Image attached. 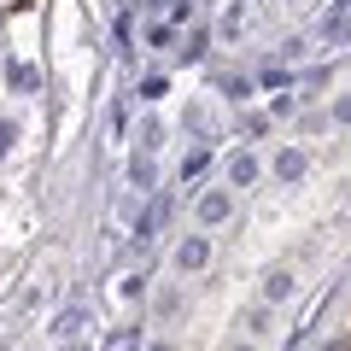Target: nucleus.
Listing matches in <instances>:
<instances>
[{
  "instance_id": "10",
  "label": "nucleus",
  "mask_w": 351,
  "mask_h": 351,
  "mask_svg": "<svg viewBox=\"0 0 351 351\" xmlns=\"http://www.w3.org/2000/svg\"><path fill=\"white\" fill-rule=\"evenodd\" d=\"M304 164H311L304 152H281V158H276V170H281V176L293 182V176H304Z\"/></svg>"
},
{
  "instance_id": "6",
  "label": "nucleus",
  "mask_w": 351,
  "mask_h": 351,
  "mask_svg": "<svg viewBox=\"0 0 351 351\" xmlns=\"http://www.w3.org/2000/svg\"><path fill=\"white\" fill-rule=\"evenodd\" d=\"M164 217H170V205H147V217H141V246H152V234H158V228H164Z\"/></svg>"
},
{
  "instance_id": "11",
  "label": "nucleus",
  "mask_w": 351,
  "mask_h": 351,
  "mask_svg": "<svg viewBox=\"0 0 351 351\" xmlns=\"http://www.w3.org/2000/svg\"><path fill=\"white\" fill-rule=\"evenodd\" d=\"M252 176H258V158H252V152H240V158H234V182H240V188H246Z\"/></svg>"
},
{
  "instance_id": "16",
  "label": "nucleus",
  "mask_w": 351,
  "mask_h": 351,
  "mask_svg": "<svg viewBox=\"0 0 351 351\" xmlns=\"http://www.w3.org/2000/svg\"><path fill=\"white\" fill-rule=\"evenodd\" d=\"M152 351H170V346H152Z\"/></svg>"
},
{
  "instance_id": "12",
  "label": "nucleus",
  "mask_w": 351,
  "mask_h": 351,
  "mask_svg": "<svg viewBox=\"0 0 351 351\" xmlns=\"http://www.w3.org/2000/svg\"><path fill=\"white\" fill-rule=\"evenodd\" d=\"M135 339H141V334H135V328H117V334H112V339H106V351H135Z\"/></svg>"
},
{
  "instance_id": "7",
  "label": "nucleus",
  "mask_w": 351,
  "mask_h": 351,
  "mask_svg": "<svg viewBox=\"0 0 351 351\" xmlns=\"http://www.w3.org/2000/svg\"><path fill=\"white\" fill-rule=\"evenodd\" d=\"M82 322H88V311H64L59 322H53V334H59V339H71V334H82Z\"/></svg>"
},
{
  "instance_id": "15",
  "label": "nucleus",
  "mask_w": 351,
  "mask_h": 351,
  "mask_svg": "<svg viewBox=\"0 0 351 351\" xmlns=\"http://www.w3.org/2000/svg\"><path fill=\"white\" fill-rule=\"evenodd\" d=\"M71 351H88V346H76V339H71Z\"/></svg>"
},
{
  "instance_id": "1",
  "label": "nucleus",
  "mask_w": 351,
  "mask_h": 351,
  "mask_svg": "<svg viewBox=\"0 0 351 351\" xmlns=\"http://www.w3.org/2000/svg\"><path fill=\"white\" fill-rule=\"evenodd\" d=\"M158 141H164L158 123H141L135 129V152H129V182H135V188H152V182H158V158H152Z\"/></svg>"
},
{
  "instance_id": "9",
  "label": "nucleus",
  "mask_w": 351,
  "mask_h": 351,
  "mask_svg": "<svg viewBox=\"0 0 351 351\" xmlns=\"http://www.w3.org/2000/svg\"><path fill=\"white\" fill-rule=\"evenodd\" d=\"M205 170H211V152H205V147H193V152H188V164H182V176L193 182V176H205Z\"/></svg>"
},
{
  "instance_id": "2",
  "label": "nucleus",
  "mask_w": 351,
  "mask_h": 351,
  "mask_svg": "<svg viewBox=\"0 0 351 351\" xmlns=\"http://www.w3.org/2000/svg\"><path fill=\"white\" fill-rule=\"evenodd\" d=\"M193 211H199L205 228H217V223H228V217H234V199H228L223 188H211V193H199V199H193Z\"/></svg>"
},
{
  "instance_id": "14",
  "label": "nucleus",
  "mask_w": 351,
  "mask_h": 351,
  "mask_svg": "<svg viewBox=\"0 0 351 351\" xmlns=\"http://www.w3.org/2000/svg\"><path fill=\"white\" fill-rule=\"evenodd\" d=\"M12 135H18V129H12V123H0V152L12 147Z\"/></svg>"
},
{
  "instance_id": "13",
  "label": "nucleus",
  "mask_w": 351,
  "mask_h": 351,
  "mask_svg": "<svg viewBox=\"0 0 351 351\" xmlns=\"http://www.w3.org/2000/svg\"><path fill=\"white\" fill-rule=\"evenodd\" d=\"M334 117H339V123H351V94H339V100H334Z\"/></svg>"
},
{
  "instance_id": "3",
  "label": "nucleus",
  "mask_w": 351,
  "mask_h": 351,
  "mask_svg": "<svg viewBox=\"0 0 351 351\" xmlns=\"http://www.w3.org/2000/svg\"><path fill=\"white\" fill-rule=\"evenodd\" d=\"M176 263H182V269H205V263H211V240H205V234H188L182 246H176Z\"/></svg>"
},
{
  "instance_id": "4",
  "label": "nucleus",
  "mask_w": 351,
  "mask_h": 351,
  "mask_svg": "<svg viewBox=\"0 0 351 351\" xmlns=\"http://www.w3.org/2000/svg\"><path fill=\"white\" fill-rule=\"evenodd\" d=\"M6 88H12V94H36V88H41V76H36V64H24V59H12V64H6Z\"/></svg>"
},
{
  "instance_id": "5",
  "label": "nucleus",
  "mask_w": 351,
  "mask_h": 351,
  "mask_svg": "<svg viewBox=\"0 0 351 351\" xmlns=\"http://www.w3.org/2000/svg\"><path fill=\"white\" fill-rule=\"evenodd\" d=\"M263 299H269V304H287L293 299V276H287V269H269V276H263Z\"/></svg>"
},
{
  "instance_id": "8",
  "label": "nucleus",
  "mask_w": 351,
  "mask_h": 351,
  "mask_svg": "<svg viewBox=\"0 0 351 351\" xmlns=\"http://www.w3.org/2000/svg\"><path fill=\"white\" fill-rule=\"evenodd\" d=\"M346 6H351V0H339L334 12H346ZM322 36H328V41H339V36H351V18H328V24H322Z\"/></svg>"
}]
</instances>
